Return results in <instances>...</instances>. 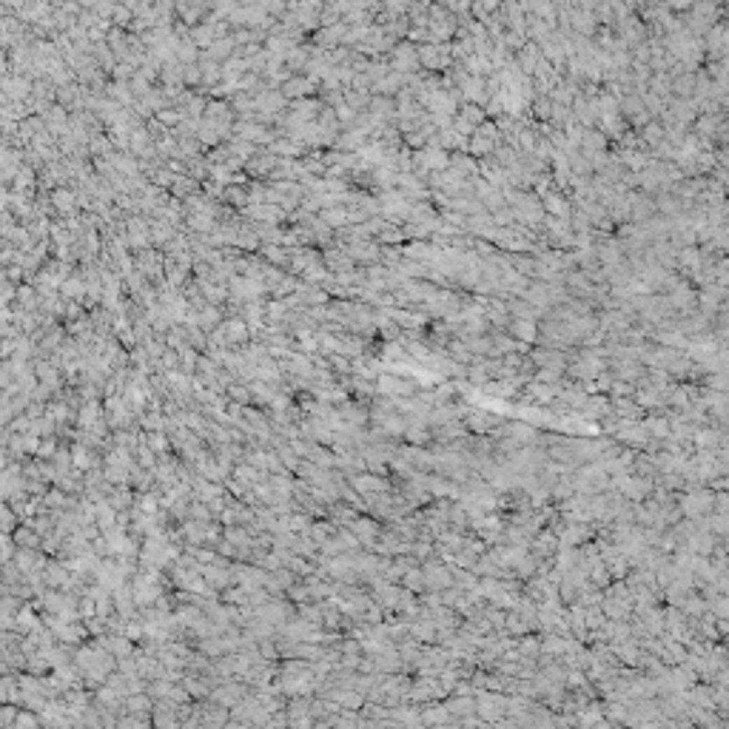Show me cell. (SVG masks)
<instances>
[{
    "label": "cell",
    "instance_id": "cell-1",
    "mask_svg": "<svg viewBox=\"0 0 729 729\" xmlns=\"http://www.w3.org/2000/svg\"><path fill=\"white\" fill-rule=\"evenodd\" d=\"M461 422L467 424L470 433H479V436H482V433H490L493 427H499V424L504 422V416L496 413V410H487V408H473V405H470V408L464 410Z\"/></svg>",
    "mask_w": 729,
    "mask_h": 729
},
{
    "label": "cell",
    "instance_id": "cell-2",
    "mask_svg": "<svg viewBox=\"0 0 729 729\" xmlns=\"http://www.w3.org/2000/svg\"><path fill=\"white\" fill-rule=\"evenodd\" d=\"M419 567H422L424 590L442 592L445 587H453V573H450V567H447L445 562H439V559H424Z\"/></svg>",
    "mask_w": 729,
    "mask_h": 729
},
{
    "label": "cell",
    "instance_id": "cell-3",
    "mask_svg": "<svg viewBox=\"0 0 729 729\" xmlns=\"http://www.w3.org/2000/svg\"><path fill=\"white\" fill-rule=\"evenodd\" d=\"M348 485H351L359 496H368V493H388V490H394V482H391L388 476L370 473V470H359V473H351V476H348Z\"/></svg>",
    "mask_w": 729,
    "mask_h": 729
},
{
    "label": "cell",
    "instance_id": "cell-4",
    "mask_svg": "<svg viewBox=\"0 0 729 729\" xmlns=\"http://www.w3.org/2000/svg\"><path fill=\"white\" fill-rule=\"evenodd\" d=\"M348 530L362 541V547L365 550H370L373 547V541H376V536H379V530H382V522L379 519H373V516H365V513H359V516L348 525Z\"/></svg>",
    "mask_w": 729,
    "mask_h": 729
},
{
    "label": "cell",
    "instance_id": "cell-5",
    "mask_svg": "<svg viewBox=\"0 0 729 729\" xmlns=\"http://www.w3.org/2000/svg\"><path fill=\"white\" fill-rule=\"evenodd\" d=\"M653 487H655V479L630 473V479H627V482L618 487V493H621L627 501H644V499L653 493Z\"/></svg>",
    "mask_w": 729,
    "mask_h": 729
},
{
    "label": "cell",
    "instance_id": "cell-6",
    "mask_svg": "<svg viewBox=\"0 0 729 729\" xmlns=\"http://www.w3.org/2000/svg\"><path fill=\"white\" fill-rule=\"evenodd\" d=\"M602 613L610 618V621H627L630 618V613H632V602H627V598H616V595H607L604 592V598H602Z\"/></svg>",
    "mask_w": 729,
    "mask_h": 729
},
{
    "label": "cell",
    "instance_id": "cell-7",
    "mask_svg": "<svg viewBox=\"0 0 729 729\" xmlns=\"http://www.w3.org/2000/svg\"><path fill=\"white\" fill-rule=\"evenodd\" d=\"M408 635L419 644H436V624L431 618H413L408 621Z\"/></svg>",
    "mask_w": 729,
    "mask_h": 729
},
{
    "label": "cell",
    "instance_id": "cell-8",
    "mask_svg": "<svg viewBox=\"0 0 729 729\" xmlns=\"http://www.w3.org/2000/svg\"><path fill=\"white\" fill-rule=\"evenodd\" d=\"M641 427L647 431L650 439H667L669 436V422H667V413H650L641 419Z\"/></svg>",
    "mask_w": 729,
    "mask_h": 729
},
{
    "label": "cell",
    "instance_id": "cell-9",
    "mask_svg": "<svg viewBox=\"0 0 729 729\" xmlns=\"http://www.w3.org/2000/svg\"><path fill=\"white\" fill-rule=\"evenodd\" d=\"M516 650H519L522 661H525V658H539V655H541V638L533 635V632H525V635L516 638Z\"/></svg>",
    "mask_w": 729,
    "mask_h": 729
},
{
    "label": "cell",
    "instance_id": "cell-10",
    "mask_svg": "<svg viewBox=\"0 0 729 729\" xmlns=\"http://www.w3.org/2000/svg\"><path fill=\"white\" fill-rule=\"evenodd\" d=\"M513 336L530 345V342H539V328L530 319H516V322H513Z\"/></svg>",
    "mask_w": 729,
    "mask_h": 729
},
{
    "label": "cell",
    "instance_id": "cell-11",
    "mask_svg": "<svg viewBox=\"0 0 729 729\" xmlns=\"http://www.w3.org/2000/svg\"><path fill=\"white\" fill-rule=\"evenodd\" d=\"M399 584L405 587V590H410V592H424V578H422V567H410V570H405V576L399 578Z\"/></svg>",
    "mask_w": 729,
    "mask_h": 729
},
{
    "label": "cell",
    "instance_id": "cell-12",
    "mask_svg": "<svg viewBox=\"0 0 729 729\" xmlns=\"http://www.w3.org/2000/svg\"><path fill=\"white\" fill-rule=\"evenodd\" d=\"M604 621H607V616L602 613V607H598V604L584 607V627H587V632H590V630H598Z\"/></svg>",
    "mask_w": 729,
    "mask_h": 729
},
{
    "label": "cell",
    "instance_id": "cell-13",
    "mask_svg": "<svg viewBox=\"0 0 729 729\" xmlns=\"http://www.w3.org/2000/svg\"><path fill=\"white\" fill-rule=\"evenodd\" d=\"M707 519H709V533L718 536V539H723L726 530H729V525H726V513H709Z\"/></svg>",
    "mask_w": 729,
    "mask_h": 729
},
{
    "label": "cell",
    "instance_id": "cell-14",
    "mask_svg": "<svg viewBox=\"0 0 729 729\" xmlns=\"http://www.w3.org/2000/svg\"><path fill=\"white\" fill-rule=\"evenodd\" d=\"M128 709H134V712H137V709H148V707H146V698H132V701H128Z\"/></svg>",
    "mask_w": 729,
    "mask_h": 729
}]
</instances>
